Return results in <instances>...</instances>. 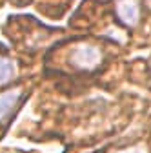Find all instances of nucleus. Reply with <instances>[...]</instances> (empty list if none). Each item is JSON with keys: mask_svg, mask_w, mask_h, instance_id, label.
<instances>
[{"mask_svg": "<svg viewBox=\"0 0 151 153\" xmlns=\"http://www.w3.org/2000/svg\"><path fill=\"white\" fill-rule=\"evenodd\" d=\"M102 62V53L93 44H78L71 53V64L77 69L91 71Z\"/></svg>", "mask_w": 151, "mask_h": 153, "instance_id": "nucleus-1", "label": "nucleus"}, {"mask_svg": "<svg viewBox=\"0 0 151 153\" xmlns=\"http://www.w3.org/2000/svg\"><path fill=\"white\" fill-rule=\"evenodd\" d=\"M117 16L126 26H131V27L137 26L138 18H140L138 0H118L117 2Z\"/></svg>", "mask_w": 151, "mask_h": 153, "instance_id": "nucleus-2", "label": "nucleus"}, {"mask_svg": "<svg viewBox=\"0 0 151 153\" xmlns=\"http://www.w3.org/2000/svg\"><path fill=\"white\" fill-rule=\"evenodd\" d=\"M22 100V89L20 88H11L0 93V124H2L7 117H11V113L18 106V102Z\"/></svg>", "mask_w": 151, "mask_h": 153, "instance_id": "nucleus-3", "label": "nucleus"}, {"mask_svg": "<svg viewBox=\"0 0 151 153\" xmlns=\"http://www.w3.org/2000/svg\"><path fill=\"white\" fill-rule=\"evenodd\" d=\"M16 75V66L7 55L0 53V88L9 84Z\"/></svg>", "mask_w": 151, "mask_h": 153, "instance_id": "nucleus-4", "label": "nucleus"}]
</instances>
